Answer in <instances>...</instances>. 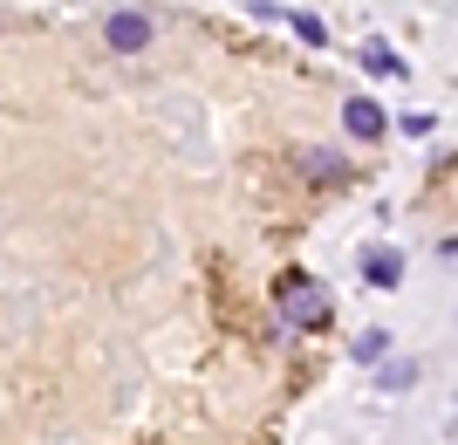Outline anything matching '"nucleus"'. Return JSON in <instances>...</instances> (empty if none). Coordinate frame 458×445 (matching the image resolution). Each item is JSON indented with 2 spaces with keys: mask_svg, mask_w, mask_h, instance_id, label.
I'll list each match as a JSON object with an SVG mask.
<instances>
[{
  "mask_svg": "<svg viewBox=\"0 0 458 445\" xmlns=\"http://www.w3.org/2000/svg\"><path fill=\"white\" fill-rule=\"evenodd\" d=\"M301 172L315 178V185H343V178H349V165H343L335 151H301Z\"/></svg>",
  "mask_w": 458,
  "mask_h": 445,
  "instance_id": "obj_6",
  "label": "nucleus"
},
{
  "mask_svg": "<svg viewBox=\"0 0 458 445\" xmlns=\"http://www.w3.org/2000/svg\"><path fill=\"white\" fill-rule=\"evenodd\" d=\"M397 274H403V253L397 247H369L363 253V281H369V288H397Z\"/></svg>",
  "mask_w": 458,
  "mask_h": 445,
  "instance_id": "obj_3",
  "label": "nucleus"
},
{
  "mask_svg": "<svg viewBox=\"0 0 458 445\" xmlns=\"http://www.w3.org/2000/svg\"><path fill=\"white\" fill-rule=\"evenodd\" d=\"M103 35H110V48H123V56H131V48H144V41H151V21H144V14H116Z\"/></svg>",
  "mask_w": 458,
  "mask_h": 445,
  "instance_id": "obj_4",
  "label": "nucleus"
},
{
  "mask_svg": "<svg viewBox=\"0 0 458 445\" xmlns=\"http://www.w3.org/2000/svg\"><path fill=\"white\" fill-rule=\"evenodd\" d=\"M356 62H363L369 76H403V69H411V62H397V48H390V41H377V35L363 41V56H356Z\"/></svg>",
  "mask_w": 458,
  "mask_h": 445,
  "instance_id": "obj_5",
  "label": "nucleus"
},
{
  "mask_svg": "<svg viewBox=\"0 0 458 445\" xmlns=\"http://www.w3.org/2000/svg\"><path fill=\"white\" fill-rule=\"evenodd\" d=\"M274 315H281L287 329H328L335 302H328V288L315 274H281L274 281Z\"/></svg>",
  "mask_w": 458,
  "mask_h": 445,
  "instance_id": "obj_1",
  "label": "nucleus"
},
{
  "mask_svg": "<svg viewBox=\"0 0 458 445\" xmlns=\"http://www.w3.org/2000/svg\"><path fill=\"white\" fill-rule=\"evenodd\" d=\"M383 349H390V329H369L363 343H356V364H377Z\"/></svg>",
  "mask_w": 458,
  "mask_h": 445,
  "instance_id": "obj_7",
  "label": "nucleus"
},
{
  "mask_svg": "<svg viewBox=\"0 0 458 445\" xmlns=\"http://www.w3.org/2000/svg\"><path fill=\"white\" fill-rule=\"evenodd\" d=\"M343 124H349V137H383L390 110H377L369 97H349V103H343Z\"/></svg>",
  "mask_w": 458,
  "mask_h": 445,
  "instance_id": "obj_2",
  "label": "nucleus"
}]
</instances>
